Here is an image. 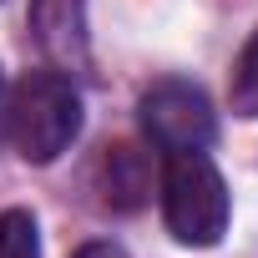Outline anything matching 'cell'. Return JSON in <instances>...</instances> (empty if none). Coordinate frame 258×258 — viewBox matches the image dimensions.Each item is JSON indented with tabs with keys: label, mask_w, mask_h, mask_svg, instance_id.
I'll return each mask as SVG.
<instances>
[{
	"label": "cell",
	"mask_w": 258,
	"mask_h": 258,
	"mask_svg": "<svg viewBox=\"0 0 258 258\" xmlns=\"http://www.w3.org/2000/svg\"><path fill=\"white\" fill-rule=\"evenodd\" d=\"M11 142L26 162H56L81 132V91L61 71H26L11 91Z\"/></svg>",
	"instance_id": "cell-1"
},
{
	"label": "cell",
	"mask_w": 258,
	"mask_h": 258,
	"mask_svg": "<svg viewBox=\"0 0 258 258\" xmlns=\"http://www.w3.org/2000/svg\"><path fill=\"white\" fill-rule=\"evenodd\" d=\"M162 218H167V233L187 248H213L228 233V182L203 152L167 157Z\"/></svg>",
	"instance_id": "cell-2"
},
{
	"label": "cell",
	"mask_w": 258,
	"mask_h": 258,
	"mask_svg": "<svg viewBox=\"0 0 258 258\" xmlns=\"http://www.w3.org/2000/svg\"><path fill=\"white\" fill-rule=\"evenodd\" d=\"M137 111H142V132L167 157H177V152H208L213 137H218L213 101L192 81H157V86H147Z\"/></svg>",
	"instance_id": "cell-3"
},
{
	"label": "cell",
	"mask_w": 258,
	"mask_h": 258,
	"mask_svg": "<svg viewBox=\"0 0 258 258\" xmlns=\"http://www.w3.org/2000/svg\"><path fill=\"white\" fill-rule=\"evenodd\" d=\"M0 258H41V228L31 208L0 213Z\"/></svg>",
	"instance_id": "cell-4"
},
{
	"label": "cell",
	"mask_w": 258,
	"mask_h": 258,
	"mask_svg": "<svg viewBox=\"0 0 258 258\" xmlns=\"http://www.w3.org/2000/svg\"><path fill=\"white\" fill-rule=\"evenodd\" d=\"M233 106L243 116H258V36L243 46V56L233 66Z\"/></svg>",
	"instance_id": "cell-5"
},
{
	"label": "cell",
	"mask_w": 258,
	"mask_h": 258,
	"mask_svg": "<svg viewBox=\"0 0 258 258\" xmlns=\"http://www.w3.org/2000/svg\"><path fill=\"white\" fill-rule=\"evenodd\" d=\"M106 167H111V192H116V203L132 208V203L142 198V187H147V177L132 172V167H137V152H132V147H111Z\"/></svg>",
	"instance_id": "cell-6"
},
{
	"label": "cell",
	"mask_w": 258,
	"mask_h": 258,
	"mask_svg": "<svg viewBox=\"0 0 258 258\" xmlns=\"http://www.w3.org/2000/svg\"><path fill=\"white\" fill-rule=\"evenodd\" d=\"M71 258H126V248H121V243H111V238H96V243H81Z\"/></svg>",
	"instance_id": "cell-7"
},
{
	"label": "cell",
	"mask_w": 258,
	"mask_h": 258,
	"mask_svg": "<svg viewBox=\"0 0 258 258\" xmlns=\"http://www.w3.org/2000/svg\"><path fill=\"white\" fill-rule=\"evenodd\" d=\"M6 126H11V86L0 76V137H6Z\"/></svg>",
	"instance_id": "cell-8"
}]
</instances>
